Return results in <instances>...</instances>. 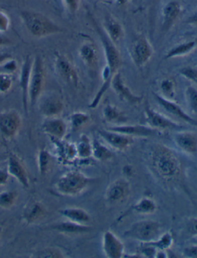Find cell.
<instances>
[{"label": "cell", "instance_id": "obj_1", "mask_svg": "<svg viewBox=\"0 0 197 258\" xmlns=\"http://www.w3.org/2000/svg\"><path fill=\"white\" fill-rule=\"evenodd\" d=\"M150 164L159 178L166 183H176L182 176V165L179 157L171 148L163 144L152 148Z\"/></svg>", "mask_w": 197, "mask_h": 258}, {"label": "cell", "instance_id": "obj_2", "mask_svg": "<svg viewBox=\"0 0 197 258\" xmlns=\"http://www.w3.org/2000/svg\"><path fill=\"white\" fill-rule=\"evenodd\" d=\"M19 15L25 28L33 37L41 39L62 32V29L57 23L43 13L31 10H22Z\"/></svg>", "mask_w": 197, "mask_h": 258}, {"label": "cell", "instance_id": "obj_3", "mask_svg": "<svg viewBox=\"0 0 197 258\" xmlns=\"http://www.w3.org/2000/svg\"><path fill=\"white\" fill-rule=\"evenodd\" d=\"M95 180L79 170H70L59 177L55 189L62 196L77 197L86 191Z\"/></svg>", "mask_w": 197, "mask_h": 258}, {"label": "cell", "instance_id": "obj_4", "mask_svg": "<svg viewBox=\"0 0 197 258\" xmlns=\"http://www.w3.org/2000/svg\"><path fill=\"white\" fill-rule=\"evenodd\" d=\"M161 234V225L154 220L145 219L137 221L125 230L123 235L125 238L149 243L156 240Z\"/></svg>", "mask_w": 197, "mask_h": 258}, {"label": "cell", "instance_id": "obj_5", "mask_svg": "<svg viewBox=\"0 0 197 258\" xmlns=\"http://www.w3.org/2000/svg\"><path fill=\"white\" fill-rule=\"evenodd\" d=\"M46 72L43 58L36 55L33 59L30 87H29V104L32 108L37 104L38 100L43 93Z\"/></svg>", "mask_w": 197, "mask_h": 258}, {"label": "cell", "instance_id": "obj_6", "mask_svg": "<svg viewBox=\"0 0 197 258\" xmlns=\"http://www.w3.org/2000/svg\"><path fill=\"white\" fill-rule=\"evenodd\" d=\"M22 125L23 119L17 110H7L0 113V136L4 139H14L20 133Z\"/></svg>", "mask_w": 197, "mask_h": 258}, {"label": "cell", "instance_id": "obj_7", "mask_svg": "<svg viewBox=\"0 0 197 258\" xmlns=\"http://www.w3.org/2000/svg\"><path fill=\"white\" fill-rule=\"evenodd\" d=\"M129 52L131 60L134 65L138 68H142L151 59L154 50L147 38L140 36L133 42Z\"/></svg>", "mask_w": 197, "mask_h": 258}, {"label": "cell", "instance_id": "obj_8", "mask_svg": "<svg viewBox=\"0 0 197 258\" xmlns=\"http://www.w3.org/2000/svg\"><path fill=\"white\" fill-rule=\"evenodd\" d=\"M53 67L55 74L64 81L74 86L78 85L80 81L78 72L73 62L63 53L55 52Z\"/></svg>", "mask_w": 197, "mask_h": 258}, {"label": "cell", "instance_id": "obj_9", "mask_svg": "<svg viewBox=\"0 0 197 258\" xmlns=\"http://www.w3.org/2000/svg\"><path fill=\"white\" fill-rule=\"evenodd\" d=\"M98 35L100 37V41L103 45V52H104L106 64L109 69L112 70L114 73H118L119 67H121L122 60H121L120 52L118 50L115 43H112L105 33L103 28L97 26L96 27Z\"/></svg>", "mask_w": 197, "mask_h": 258}, {"label": "cell", "instance_id": "obj_10", "mask_svg": "<svg viewBox=\"0 0 197 258\" xmlns=\"http://www.w3.org/2000/svg\"><path fill=\"white\" fill-rule=\"evenodd\" d=\"M131 193V186L127 179H116L106 188L105 200L109 205H118L129 198Z\"/></svg>", "mask_w": 197, "mask_h": 258}, {"label": "cell", "instance_id": "obj_11", "mask_svg": "<svg viewBox=\"0 0 197 258\" xmlns=\"http://www.w3.org/2000/svg\"><path fill=\"white\" fill-rule=\"evenodd\" d=\"M37 103L39 112L45 118L57 117L64 110L63 101L55 93L42 95Z\"/></svg>", "mask_w": 197, "mask_h": 258}, {"label": "cell", "instance_id": "obj_12", "mask_svg": "<svg viewBox=\"0 0 197 258\" xmlns=\"http://www.w3.org/2000/svg\"><path fill=\"white\" fill-rule=\"evenodd\" d=\"M145 119L147 125L157 131H166V130L182 129V126L176 121L170 119L163 113L153 110V108L147 106L145 107Z\"/></svg>", "mask_w": 197, "mask_h": 258}, {"label": "cell", "instance_id": "obj_13", "mask_svg": "<svg viewBox=\"0 0 197 258\" xmlns=\"http://www.w3.org/2000/svg\"><path fill=\"white\" fill-rule=\"evenodd\" d=\"M102 248L107 258H122L125 254V246L122 240L111 230H106L102 237Z\"/></svg>", "mask_w": 197, "mask_h": 258}, {"label": "cell", "instance_id": "obj_14", "mask_svg": "<svg viewBox=\"0 0 197 258\" xmlns=\"http://www.w3.org/2000/svg\"><path fill=\"white\" fill-rule=\"evenodd\" d=\"M98 134L110 148L116 151H125L134 144V138L110 130H100Z\"/></svg>", "mask_w": 197, "mask_h": 258}, {"label": "cell", "instance_id": "obj_15", "mask_svg": "<svg viewBox=\"0 0 197 258\" xmlns=\"http://www.w3.org/2000/svg\"><path fill=\"white\" fill-rule=\"evenodd\" d=\"M7 173L15 178L23 187L30 188V182L26 169L21 159L15 154H10L7 159Z\"/></svg>", "mask_w": 197, "mask_h": 258}, {"label": "cell", "instance_id": "obj_16", "mask_svg": "<svg viewBox=\"0 0 197 258\" xmlns=\"http://www.w3.org/2000/svg\"><path fill=\"white\" fill-rule=\"evenodd\" d=\"M153 93L155 100L157 101V103H158V104L162 108H163V110H166L170 114L179 118L182 121L187 123L188 124L197 126V121L194 118H192L190 115L188 114L174 100L164 98V97H162L161 95L155 93V92H153Z\"/></svg>", "mask_w": 197, "mask_h": 258}, {"label": "cell", "instance_id": "obj_17", "mask_svg": "<svg viewBox=\"0 0 197 258\" xmlns=\"http://www.w3.org/2000/svg\"><path fill=\"white\" fill-rule=\"evenodd\" d=\"M173 141L179 151L189 156L197 155V133L194 131H178L173 136Z\"/></svg>", "mask_w": 197, "mask_h": 258}, {"label": "cell", "instance_id": "obj_18", "mask_svg": "<svg viewBox=\"0 0 197 258\" xmlns=\"http://www.w3.org/2000/svg\"><path fill=\"white\" fill-rule=\"evenodd\" d=\"M107 129L120 133L132 138H150L157 134L159 131L150 127L148 125L127 124V123L109 126Z\"/></svg>", "mask_w": 197, "mask_h": 258}, {"label": "cell", "instance_id": "obj_19", "mask_svg": "<svg viewBox=\"0 0 197 258\" xmlns=\"http://www.w3.org/2000/svg\"><path fill=\"white\" fill-rule=\"evenodd\" d=\"M111 87L122 101L130 104H138L142 102L143 97L133 93L132 90L124 82L122 74L119 72L112 79Z\"/></svg>", "mask_w": 197, "mask_h": 258}, {"label": "cell", "instance_id": "obj_20", "mask_svg": "<svg viewBox=\"0 0 197 258\" xmlns=\"http://www.w3.org/2000/svg\"><path fill=\"white\" fill-rule=\"evenodd\" d=\"M33 59L30 56H27L23 61L20 72V90L22 93V103H23V110L26 114L29 110V87H30V74H31Z\"/></svg>", "mask_w": 197, "mask_h": 258}, {"label": "cell", "instance_id": "obj_21", "mask_svg": "<svg viewBox=\"0 0 197 258\" xmlns=\"http://www.w3.org/2000/svg\"><path fill=\"white\" fill-rule=\"evenodd\" d=\"M42 129L51 139L63 140L68 132V125L59 116L46 118L42 125Z\"/></svg>", "mask_w": 197, "mask_h": 258}, {"label": "cell", "instance_id": "obj_22", "mask_svg": "<svg viewBox=\"0 0 197 258\" xmlns=\"http://www.w3.org/2000/svg\"><path fill=\"white\" fill-rule=\"evenodd\" d=\"M182 11V7L177 0H171L163 7L162 10L163 30H170L178 21Z\"/></svg>", "mask_w": 197, "mask_h": 258}, {"label": "cell", "instance_id": "obj_23", "mask_svg": "<svg viewBox=\"0 0 197 258\" xmlns=\"http://www.w3.org/2000/svg\"><path fill=\"white\" fill-rule=\"evenodd\" d=\"M102 28L112 43H119L124 36V29L122 25L110 14H106L103 20Z\"/></svg>", "mask_w": 197, "mask_h": 258}, {"label": "cell", "instance_id": "obj_24", "mask_svg": "<svg viewBox=\"0 0 197 258\" xmlns=\"http://www.w3.org/2000/svg\"><path fill=\"white\" fill-rule=\"evenodd\" d=\"M79 56L90 69L97 68L99 62L97 48L91 42H86L80 46L78 51Z\"/></svg>", "mask_w": 197, "mask_h": 258}, {"label": "cell", "instance_id": "obj_25", "mask_svg": "<svg viewBox=\"0 0 197 258\" xmlns=\"http://www.w3.org/2000/svg\"><path fill=\"white\" fill-rule=\"evenodd\" d=\"M157 202L153 198H142L134 204L125 214L119 217V221L129 214H143V215H149L154 214L157 211Z\"/></svg>", "mask_w": 197, "mask_h": 258}, {"label": "cell", "instance_id": "obj_26", "mask_svg": "<svg viewBox=\"0 0 197 258\" xmlns=\"http://www.w3.org/2000/svg\"><path fill=\"white\" fill-rule=\"evenodd\" d=\"M52 230L65 234H82L90 232L93 230V227L90 224H80L72 221H65L58 223L51 227Z\"/></svg>", "mask_w": 197, "mask_h": 258}, {"label": "cell", "instance_id": "obj_27", "mask_svg": "<svg viewBox=\"0 0 197 258\" xmlns=\"http://www.w3.org/2000/svg\"><path fill=\"white\" fill-rule=\"evenodd\" d=\"M103 119L111 123L112 126L114 125H121L124 123H127L128 118L125 116L124 112L120 109L115 106V105L107 103L105 105L103 110Z\"/></svg>", "mask_w": 197, "mask_h": 258}, {"label": "cell", "instance_id": "obj_28", "mask_svg": "<svg viewBox=\"0 0 197 258\" xmlns=\"http://www.w3.org/2000/svg\"><path fill=\"white\" fill-rule=\"evenodd\" d=\"M61 215L67 221L80 224H90L91 216L86 210L80 208H65L60 210Z\"/></svg>", "mask_w": 197, "mask_h": 258}, {"label": "cell", "instance_id": "obj_29", "mask_svg": "<svg viewBox=\"0 0 197 258\" xmlns=\"http://www.w3.org/2000/svg\"><path fill=\"white\" fill-rule=\"evenodd\" d=\"M197 46V41L195 39L183 42L173 46L166 52L164 59H171L174 58L183 57L189 55Z\"/></svg>", "mask_w": 197, "mask_h": 258}, {"label": "cell", "instance_id": "obj_30", "mask_svg": "<svg viewBox=\"0 0 197 258\" xmlns=\"http://www.w3.org/2000/svg\"><path fill=\"white\" fill-rule=\"evenodd\" d=\"M93 157L99 162H107L114 157V152L107 144L102 143L100 140H93Z\"/></svg>", "mask_w": 197, "mask_h": 258}, {"label": "cell", "instance_id": "obj_31", "mask_svg": "<svg viewBox=\"0 0 197 258\" xmlns=\"http://www.w3.org/2000/svg\"><path fill=\"white\" fill-rule=\"evenodd\" d=\"M45 211H46L44 207L40 203H32L31 205L25 210L23 219L27 224H35L44 216Z\"/></svg>", "mask_w": 197, "mask_h": 258}, {"label": "cell", "instance_id": "obj_32", "mask_svg": "<svg viewBox=\"0 0 197 258\" xmlns=\"http://www.w3.org/2000/svg\"><path fill=\"white\" fill-rule=\"evenodd\" d=\"M77 147V157L82 160H87L93 157V141L87 134H82Z\"/></svg>", "mask_w": 197, "mask_h": 258}, {"label": "cell", "instance_id": "obj_33", "mask_svg": "<svg viewBox=\"0 0 197 258\" xmlns=\"http://www.w3.org/2000/svg\"><path fill=\"white\" fill-rule=\"evenodd\" d=\"M173 243H174V237L170 231H166L164 234H160L156 240L149 242L150 245L153 246L157 250H164L171 248Z\"/></svg>", "mask_w": 197, "mask_h": 258}, {"label": "cell", "instance_id": "obj_34", "mask_svg": "<svg viewBox=\"0 0 197 258\" xmlns=\"http://www.w3.org/2000/svg\"><path fill=\"white\" fill-rule=\"evenodd\" d=\"M90 121V116L86 112L77 111L70 116V123L73 131H77Z\"/></svg>", "mask_w": 197, "mask_h": 258}, {"label": "cell", "instance_id": "obj_35", "mask_svg": "<svg viewBox=\"0 0 197 258\" xmlns=\"http://www.w3.org/2000/svg\"><path fill=\"white\" fill-rule=\"evenodd\" d=\"M38 168L41 176L48 173L51 164V154L46 148L40 149L37 156Z\"/></svg>", "mask_w": 197, "mask_h": 258}, {"label": "cell", "instance_id": "obj_36", "mask_svg": "<svg viewBox=\"0 0 197 258\" xmlns=\"http://www.w3.org/2000/svg\"><path fill=\"white\" fill-rule=\"evenodd\" d=\"M160 92L159 94L168 100H174L176 97V84L171 79H163L160 83Z\"/></svg>", "mask_w": 197, "mask_h": 258}, {"label": "cell", "instance_id": "obj_37", "mask_svg": "<svg viewBox=\"0 0 197 258\" xmlns=\"http://www.w3.org/2000/svg\"><path fill=\"white\" fill-rule=\"evenodd\" d=\"M18 195L14 190H7L0 193V208L10 209L15 205Z\"/></svg>", "mask_w": 197, "mask_h": 258}, {"label": "cell", "instance_id": "obj_38", "mask_svg": "<svg viewBox=\"0 0 197 258\" xmlns=\"http://www.w3.org/2000/svg\"><path fill=\"white\" fill-rule=\"evenodd\" d=\"M185 99L189 110L194 113H197V87L189 86L185 90Z\"/></svg>", "mask_w": 197, "mask_h": 258}, {"label": "cell", "instance_id": "obj_39", "mask_svg": "<svg viewBox=\"0 0 197 258\" xmlns=\"http://www.w3.org/2000/svg\"><path fill=\"white\" fill-rule=\"evenodd\" d=\"M33 257L38 258H62L65 257L63 252L58 247H46L41 249L35 253Z\"/></svg>", "mask_w": 197, "mask_h": 258}, {"label": "cell", "instance_id": "obj_40", "mask_svg": "<svg viewBox=\"0 0 197 258\" xmlns=\"http://www.w3.org/2000/svg\"><path fill=\"white\" fill-rule=\"evenodd\" d=\"M19 64L15 59L13 57L7 59L5 62L0 65V74H7V75H14L18 72Z\"/></svg>", "mask_w": 197, "mask_h": 258}, {"label": "cell", "instance_id": "obj_41", "mask_svg": "<svg viewBox=\"0 0 197 258\" xmlns=\"http://www.w3.org/2000/svg\"><path fill=\"white\" fill-rule=\"evenodd\" d=\"M147 7H148L149 20H150V27L153 28L154 26L155 19L157 15V12L158 10L160 4L162 0H147Z\"/></svg>", "mask_w": 197, "mask_h": 258}, {"label": "cell", "instance_id": "obj_42", "mask_svg": "<svg viewBox=\"0 0 197 258\" xmlns=\"http://www.w3.org/2000/svg\"><path fill=\"white\" fill-rule=\"evenodd\" d=\"M157 249L150 245L149 243H141L139 247L138 253L141 257L155 258L157 254Z\"/></svg>", "mask_w": 197, "mask_h": 258}, {"label": "cell", "instance_id": "obj_43", "mask_svg": "<svg viewBox=\"0 0 197 258\" xmlns=\"http://www.w3.org/2000/svg\"><path fill=\"white\" fill-rule=\"evenodd\" d=\"M179 74L186 80L197 84V69L191 66L182 67L179 71Z\"/></svg>", "mask_w": 197, "mask_h": 258}, {"label": "cell", "instance_id": "obj_44", "mask_svg": "<svg viewBox=\"0 0 197 258\" xmlns=\"http://www.w3.org/2000/svg\"><path fill=\"white\" fill-rule=\"evenodd\" d=\"M13 84L12 76L0 74V93L5 94L10 92L13 87Z\"/></svg>", "mask_w": 197, "mask_h": 258}, {"label": "cell", "instance_id": "obj_45", "mask_svg": "<svg viewBox=\"0 0 197 258\" xmlns=\"http://www.w3.org/2000/svg\"><path fill=\"white\" fill-rule=\"evenodd\" d=\"M10 27V19L4 10L0 9V33L8 31Z\"/></svg>", "mask_w": 197, "mask_h": 258}, {"label": "cell", "instance_id": "obj_46", "mask_svg": "<svg viewBox=\"0 0 197 258\" xmlns=\"http://www.w3.org/2000/svg\"><path fill=\"white\" fill-rule=\"evenodd\" d=\"M64 7L71 14H75L80 7L81 0H62Z\"/></svg>", "mask_w": 197, "mask_h": 258}, {"label": "cell", "instance_id": "obj_47", "mask_svg": "<svg viewBox=\"0 0 197 258\" xmlns=\"http://www.w3.org/2000/svg\"><path fill=\"white\" fill-rule=\"evenodd\" d=\"M186 230L190 237H197V217H191L188 220Z\"/></svg>", "mask_w": 197, "mask_h": 258}, {"label": "cell", "instance_id": "obj_48", "mask_svg": "<svg viewBox=\"0 0 197 258\" xmlns=\"http://www.w3.org/2000/svg\"><path fill=\"white\" fill-rule=\"evenodd\" d=\"M182 254L185 257L197 258V244H192L183 249Z\"/></svg>", "mask_w": 197, "mask_h": 258}, {"label": "cell", "instance_id": "obj_49", "mask_svg": "<svg viewBox=\"0 0 197 258\" xmlns=\"http://www.w3.org/2000/svg\"><path fill=\"white\" fill-rule=\"evenodd\" d=\"M11 45H13L11 39L4 36V33H0V47L11 46Z\"/></svg>", "mask_w": 197, "mask_h": 258}, {"label": "cell", "instance_id": "obj_50", "mask_svg": "<svg viewBox=\"0 0 197 258\" xmlns=\"http://www.w3.org/2000/svg\"><path fill=\"white\" fill-rule=\"evenodd\" d=\"M9 176L7 171L5 170H0V186H4L8 183Z\"/></svg>", "mask_w": 197, "mask_h": 258}, {"label": "cell", "instance_id": "obj_51", "mask_svg": "<svg viewBox=\"0 0 197 258\" xmlns=\"http://www.w3.org/2000/svg\"><path fill=\"white\" fill-rule=\"evenodd\" d=\"M186 23L189 25H192V26H197V10L194 12L192 15L187 19Z\"/></svg>", "mask_w": 197, "mask_h": 258}, {"label": "cell", "instance_id": "obj_52", "mask_svg": "<svg viewBox=\"0 0 197 258\" xmlns=\"http://www.w3.org/2000/svg\"><path fill=\"white\" fill-rule=\"evenodd\" d=\"M12 57H13V56H12L10 52H0V65L3 62H5L6 60H7V59H10Z\"/></svg>", "mask_w": 197, "mask_h": 258}, {"label": "cell", "instance_id": "obj_53", "mask_svg": "<svg viewBox=\"0 0 197 258\" xmlns=\"http://www.w3.org/2000/svg\"><path fill=\"white\" fill-rule=\"evenodd\" d=\"M122 173L126 176H131L134 174V167L130 165H125L122 167Z\"/></svg>", "mask_w": 197, "mask_h": 258}, {"label": "cell", "instance_id": "obj_54", "mask_svg": "<svg viewBox=\"0 0 197 258\" xmlns=\"http://www.w3.org/2000/svg\"><path fill=\"white\" fill-rule=\"evenodd\" d=\"M169 257V255L166 253V250H158L156 254V257L155 258H167Z\"/></svg>", "mask_w": 197, "mask_h": 258}, {"label": "cell", "instance_id": "obj_55", "mask_svg": "<svg viewBox=\"0 0 197 258\" xmlns=\"http://www.w3.org/2000/svg\"><path fill=\"white\" fill-rule=\"evenodd\" d=\"M128 1L129 0H115L116 5L119 6V7H123L125 4H127Z\"/></svg>", "mask_w": 197, "mask_h": 258}, {"label": "cell", "instance_id": "obj_56", "mask_svg": "<svg viewBox=\"0 0 197 258\" xmlns=\"http://www.w3.org/2000/svg\"><path fill=\"white\" fill-rule=\"evenodd\" d=\"M97 1H100V2L103 3H107L109 2V0H97Z\"/></svg>", "mask_w": 197, "mask_h": 258}, {"label": "cell", "instance_id": "obj_57", "mask_svg": "<svg viewBox=\"0 0 197 258\" xmlns=\"http://www.w3.org/2000/svg\"><path fill=\"white\" fill-rule=\"evenodd\" d=\"M3 233V227L2 226H0V237H1V234Z\"/></svg>", "mask_w": 197, "mask_h": 258}]
</instances>
